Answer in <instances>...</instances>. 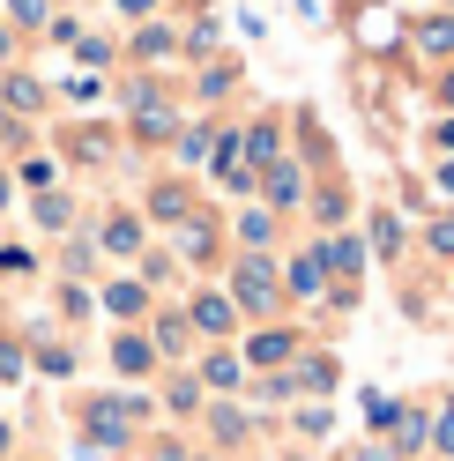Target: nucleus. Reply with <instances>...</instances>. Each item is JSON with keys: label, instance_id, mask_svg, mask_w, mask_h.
<instances>
[{"label": "nucleus", "instance_id": "bb28decb", "mask_svg": "<svg viewBox=\"0 0 454 461\" xmlns=\"http://www.w3.org/2000/svg\"><path fill=\"white\" fill-rule=\"evenodd\" d=\"M365 417H373L380 431H395V417H403V402H387V394H365Z\"/></svg>", "mask_w": 454, "mask_h": 461}, {"label": "nucleus", "instance_id": "c756f323", "mask_svg": "<svg viewBox=\"0 0 454 461\" xmlns=\"http://www.w3.org/2000/svg\"><path fill=\"white\" fill-rule=\"evenodd\" d=\"M23 186H31V194H52V164L31 157V164H23Z\"/></svg>", "mask_w": 454, "mask_h": 461}, {"label": "nucleus", "instance_id": "aec40b11", "mask_svg": "<svg viewBox=\"0 0 454 461\" xmlns=\"http://www.w3.org/2000/svg\"><path fill=\"white\" fill-rule=\"evenodd\" d=\"M38 372H52V380H68V372H75V350H68V342H38Z\"/></svg>", "mask_w": 454, "mask_h": 461}, {"label": "nucleus", "instance_id": "6e6552de", "mask_svg": "<svg viewBox=\"0 0 454 461\" xmlns=\"http://www.w3.org/2000/svg\"><path fill=\"white\" fill-rule=\"evenodd\" d=\"M283 283H291V298H321V291H328V268H321V253H298Z\"/></svg>", "mask_w": 454, "mask_h": 461}, {"label": "nucleus", "instance_id": "f257e3e1", "mask_svg": "<svg viewBox=\"0 0 454 461\" xmlns=\"http://www.w3.org/2000/svg\"><path fill=\"white\" fill-rule=\"evenodd\" d=\"M141 417H150V402H141V394H90V402H82V417H75V447L82 454H120Z\"/></svg>", "mask_w": 454, "mask_h": 461}, {"label": "nucleus", "instance_id": "a18cd8bd", "mask_svg": "<svg viewBox=\"0 0 454 461\" xmlns=\"http://www.w3.org/2000/svg\"><path fill=\"white\" fill-rule=\"evenodd\" d=\"M8 447H15V431H8V424H0V461H8Z\"/></svg>", "mask_w": 454, "mask_h": 461}, {"label": "nucleus", "instance_id": "f8f14e48", "mask_svg": "<svg viewBox=\"0 0 454 461\" xmlns=\"http://www.w3.org/2000/svg\"><path fill=\"white\" fill-rule=\"evenodd\" d=\"M31 216H38V230H68V223H75V201L52 186V194H38V201H31Z\"/></svg>", "mask_w": 454, "mask_h": 461}, {"label": "nucleus", "instance_id": "f704fd0d", "mask_svg": "<svg viewBox=\"0 0 454 461\" xmlns=\"http://www.w3.org/2000/svg\"><path fill=\"white\" fill-rule=\"evenodd\" d=\"M0 276H31V253H23V246H0Z\"/></svg>", "mask_w": 454, "mask_h": 461}, {"label": "nucleus", "instance_id": "72a5a7b5", "mask_svg": "<svg viewBox=\"0 0 454 461\" xmlns=\"http://www.w3.org/2000/svg\"><path fill=\"white\" fill-rule=\"evenodd\" d=\"M291 424H298V431H305V439H321V431H328V424H335V417H328V410H298V417H291Z\"/></svg>", "mask_w": 454, "mask_h": 461}, {"label": "nucleus", "instance_id": "ddd939ff", "mask_svg": "<svg viewBox=\"0 0 454 461\" xmlns=\"http://www.w3.org/2000/svg\"><path fill=\"white\" fill-rule=\"evenodd\" d=\"M186 335H194V321H186V312H164L150 342H157V357H179V350H186Z\"/></svg>", "mask_w": 454, "mask_h": 461}, {"label": "nucleus", "instance_id": "9d476101", "mask_svg": "<svg viewBox=\"0 0 454 461\" xmlns=\"http://www.w3.org/2000/svg\"><path fill=\"white\" fill-rule=\"evenodd\" d=\"M298 194H305V171L298 164H268V209H291Z\"/></svg>", "mask_w": 454, "mask_h": 461}, {"label": "nucleus", "instance_id": "6ab92c4d", "mask_svg": "<svg viewBox=\"0 0 454 461\" xmlns=\"http://www.w3.org/2000/svg\"><path fill=\"white\" fill-rule=\"evenodd\" d=\"M209 246H216V230H209V216H194V223H179V253H186V261H202Z\"/></svg>", "mask_w": 454, "mask_h": 461}, {"label": "nucleus", "instance_id": "37998d69", "mask_svg": "<svg viewBox=\"0 0 454 461\" xmlns=\"http://www.w3.org/2000/svg\"><path fill=\"white\" fill-rule=\"evenodd\" d=\"M8 52H15V38H8V23H0V68H8Z\"/></svg>", "mask_w": 454, "mask_h": 461}, {"label": "nucleus", "instance_id": "423d86ee", "mask_svg": "<svg viewBox=\"0 0 454 461\" xmlns=\"http://www.w3.org/2000/svg\"><path fill=\"white\" fill-rule=\"evenodd\" d=\"M97 246H104V253H120V261H127V253H141V216H127V209H120V216H104Z\"/></svg>", "mask_w": 454, "mask_h": 461}, {"label": "nucleus", "instance_id": "c9c22d12", "mask_svg": "<svg viewBox=\"0 0 454 461\" xmlns=\"http://www.w3.org/2000/svg\"><path fill=\"white\" fill-rule=\"evenodd\" d=\"M97 268V246H68V276H90Z\"/></svg>", "mask_w": 454, "mask_h": 461}, {"label": "nucleus", "instance_id": "58836bf2", "mask_svg": "<svg viewBox=\"0 0 454 461\" xmlns=\"http://www.w3.org/2000/svg\"><path fill=\"white\" fill-rule=\"evenodd\" d=\"M112 8H120V15H157L164 0H112Z\"/></svg>", "mask_w": 454, "mask_h": 461}, {"label": "nucleus", "instance_id": "ea45409f", "mask_svg": "<svg viewBox=\"0 0 454 461\" xmlns=\"http://www.w3.org/2000/svg\"><path fill=\"white\" fill-rule=\"evenodd\" d=\"M150 461H186V447H172V439H164V447H157Z\"/></svg>", "mask_w": 454, "mask_h": 461}, {"label": "nucleus", "instance_id": "c03bdc74", "mask_svg": "<svg viewBox=\"0 0 454 461\" xmlns=\"http://www.w3.org/2000/svg\"><path fill=\"white\" fill-rule=\"evenodd\" d=\"M440 194H454V164H440Z\"/></svg>", "mask_w": 454, "mask_h": 461}, {"label": "nucleus", "instance_id": "4be33fe9", "mask_svg": "<svg viewBox=\"0 0 454 461\" xmlns=\"http://www.w3.org/2000/svg\"><path fill=\"white\" fill-rule=\"evenodd\" d=\"M239 239H246V246H268V239H276V216H268V209H246V216H239Z\"/></svg>", "mask_w": 454, "mask_h": 461}, {"label": "nucleus", "instance_id": "393cba45", "mask_svg": "<svg viewBox=\"0 0 454 461\" xmlns=\"http://www.w3.org/2000/svg\"><path fill=\"white\" fill-rule=\"evenodd\" d=\"M209 431H216L223 447H239V439H246V417H239V410H209Z\"/></svg>", "mask_w": 454, "mask_h": 461}, {"label": "nucleus", "instance_id": "9b49d317", "mask_svg": "<svg viewBox=\"0 0 454 461\" xmlns=\"http://www.w3.org/2000/svg\"><path fill=\"white\" fill-rule=\"evenodd\" d=\"M246 357H253V365H283V357H298V335L268 328V335H253V342H246Z\"/></svg>", "mask_w": 454, "mask_h": 461}, {"label": "nucleus", "instance_id": "2eb2a0df", "mask_svg": "<svg viewBox=\"0 0 454 461\" xmlns=\"http://www.w3.org/2000/svg\"><path fill=\"white\" fill-rule=\"evenodd\" d=\"M150 216H164V223H186V186H172V179H164V186L150 194Z\"/></svg>", "mask_w": 454, "mask_h": 461}, {"label": "nucleus", "instance_id": "b1692460", "mask_svg": "<svg viewBox=\"0 0 454 461\" xmlns=\"http://www.w3.org/2000/svg\"><path fill=\"white\" fill-rule=\"evenodd\" d=\"M172 45H179V38H172V31H164V23H150V31H141V38H134V52H141V60H164V52H172Z\"/></svg>", "mask_w": 454, "mask_h": 461}, {"label": "nucleus", "instance_id": "c85d7f7f", "mask_svg": "<svg viewBox=\"0 0 454 461\" xmlns=\"http://www.w3.org/2000/svg\"><path fill=\"white\" fill-rule=\"evenodd\" d=\"M298 387H313V394H328V387H335V365H328V357H321V365H305V372H298Z\"/></svg>", "mask_w": 454, "mask_h": 461}, {"label": "nucleus", "instance_id": "dca6fc26", "mask_svg": "<svg viewBox=\"0 0 454 461\" xmlns=\"http://www.w3.org/2000/svg\"><path fill=\"white\" fill-rule=\"evenodd\" d=\"M239 380H246V365H239L232 350H216V357L202 365V387H239Z\"/></svg>", "mask_w": 454, "mask_h": 461}, {"label": "nucleus", "instance_id": "f3484780", "mask_svg": "<svg viewBox=\"0 0 454 461\" xmlns=\"http://www.w3.org/2000/svg\"><path fill=\"white\" fill-rule=\"evenodd\" d=\"M23 372H31V350H23L15 335H0V387H15Z\"/></svg>", "mask_w": 454, "mask_h": 461}, {"label": "nucleus", "instance_id": "f03ea898", "mask_svg": "<svg viewBox=\"0 0 454 461\" xmlns=\"http://www.w3.org/2000/svg\"><path fill=\"white\" fill-rule=\"evenodd\" d=\"M232 298H239L246 312H268V305H276V268L246 253V261H239V276H232Z\"/></svg>", "mask_w": 454, "mask_h": 461}, {"label": "nucleus", "instance_id": "de8ad7c7", "mask_svg": "<svg viewBox=\"0 0 454 461\" xmlns=\"http://www.w3.org/2000/svg\"><path fill=\"white\" fill-rule=\"evenodd\" d=\"M440 97H447V104H454V68H447V82H440Z\"/></svg>", "mask_w": 454, "mask_h": 461}, {"label": "nucleus", "instance_id": "49530a36", "mask_svg": "<svg viewBox=\"0 0 454 461\" xmlns=\"http://www.w3.org/2000/svg\"><path fill=\"white\" fill-rule=\"evenodd\" d=\"M365 461H395V454H387V447H365Z\"/></svg>", "mask_w": 454, "mask_h": 461}, {"label": "nucleus", "instance_id": "473e14b6", "mask_svg": "<svg viewBox=\"0 0 454 461\" xmlns=\"http://www.w3.org/2000/svg\"><path fill=\"white\" fill-rule=\"evenodd\" d=\"M232 82H239V68H209V75H202V97H223Z\"/></svg>", "mask_w": 454, "mask_h": 461}, {"label": "nucleus", "instance_id": "4468645a", "mask_svg": "<svg viewBox=\"0 0 454 461\" xmlns=\"http://www.w3.org/2000/svg\"><path fill=\"white\" fill-rule=\"evenodd\" d=\"M313 253H321V268H343V276L365 268V246H358V239H328V246H313Z\"/></svg>", "mask_w": 454, "mask_h": 461}, {"label": "nucleus", "instance_id": "e433bc0d", "mask_svg": "<svg viewBox=\"0 0 454 461\" xmlns=\"http://www.w3.org/2000/svg\"><path fill=\"white\" fill-rule=\"evenodd\" d=\"M60 312H68V321H82V312H90V291H75V283H68V291H60Z\"/></svg>", "mask_w": 454, "mask_h": 461}, {"label": "nucleus", "instance_id": "5701e85b", "mask_svg": "<svg viewBox=\"0 0 454 461\" xmlns=\"http://www.w3.org/2000/svg\"><path fill=\"white\" fill-rule=\"evenodd\" d=\"M164 410H202V380H172V387H164Z\"/></svg>", "mask_w": 454, "mask_h": 461}, {"label": "nucleus", "instance_id": "4c0bfd02", "mask_svg": "<svg viewBox=\"0 0 454 461\" xmlns=\"http://www.w3.org/2000/svg\"><path fill=\"white\" fill-rule=\"evenodd\" d=\"M432 253H454V216H440V223H432Z\"/></svg>", "mask_w": 454, "mask_h": 461}, {"label": "nucleus", "instance_id": "7ed1b4c3", "mask_svg": "<svg viewBox=\"0 0 454 461\" xmlns=\"http://www.w3.org/2000/svg\"><path fill=\"white\" fill-rule=\"evenodd\" d=\"M112 372H120V380H141V372H157V342H150V335H134V328H120V335H112Z\"/></svg>", "mask_w": 454, "mask_h": 461}, {"label": "nucleus", "instance_id": "412c9836", "mask_svg": "<svg viewBox=\"0 0 454 461\" xmlns=\"http://www.w3.org/2000/svg\"><path fill=\"white\" fill-rule=\"evenodd\" d=\"M417 45H424V52H454V15H432V23H417Z\"/></svg>", "mask_w": 454, "mask_h": 461}, {"label": "nucleus", "instance_id": "1a4fd4ad", "mask_svg": "<svg viewBox=\"0 0 454 461\" xmlns=\"http://www.w3.org/2000/svg\"><path fill=\"white\" fill-rule=\"evenodd\" d=\"M172 127H179V120H172V104H164V97H157V104H134V134H141V141H172Z\"/></svg>", "mask_w": 454, "mask_h": 461}, {"label": "nucleus", "instance_id": "7c9ffc66", "mask_svg": "<svg viewBox=\"0 0 454 461\" xmlns=\"http://www.w3.org/2000/svg\"><path fill=\"white\" fill-rule=\"evenodd\" d=\"M373 246L395 253V246H403V223H395V216H373Z\"/></svg>", "mask_w": 454, "mask_h": 461}, {"label": "nucleus", "instance_id": "39448f33", "mask_svg": "<svg viewBox=\"0 0 454 461\" xmlns=\"http://www.w3.org/2000/svg\"><path fill=\"white\" fill-rule=\"evenodd\" d=\"M186 321L202 328V335H232V321H239V305H232V298H216V291H202V298H194V312H186Z\"/></svg>", "mask_w": 454, "mask_h": 461}, {"label": "nucleus", "instance_id": "79ce46f5", "mask_svg": "<svg viewBox=\"0 0 454 461\" xmlns=\"http://www.w3.org/2000/svg\"><path fill=\"white\" fill-rule=\"evenodd\" d=\"M432 141H440V149H454V120H440V134H432Z\"/></svg>", "mask_w": 454, "mask_h": 461}, {"label": "nucleus", "instance_id": "a19ab883", "mask_svg": "<svg viewBox=\"0 0 454 461\" xmlns=\"http://www.w3.org/2000/svg\"><path fill=\"white\" fill-rule=\"evenodd\" d=\"M440 447H447V454H454V410H447V417H440Z\"/></svg>", "mask_w": 454, "mask_h": 461}, {"label": "nucleus", "instance_id": "a878e982", "mask_svg": "<svg viewBox=\"0 0 454 461\" xmlns=\"http://www.w3.org/2000/svg\"><path fill=\"white\" fill-rule=\"evenodd\" d=\"M172 149H179V164H202V157H209V127H186Z\"/></svg>", "mask_w": 454, "mask_h": 461}, {"label": "nucleus", "instance_id": "09e8293b", "mask_svg": "<svg viewBox=\"0 0 454 461\" xmlns=\"http://www.w3.org/2000/svg\"><path fill=\"white\" fill-rule=\"evenodd\" d=\"M8 194H15V186H8V171H0V209H8Z\"/></svg>", "mask_w": 454, "mask_h": 461}, {"label": "nucleus", "instance_id": "20e7f679", "mask_svg": "<svg viewBox=\"0 0 454 461\" xmlns=\"http://www.w3.org/2000/svg\"><path fill=\"white\" fill-rule=\"evenodd\" d=\"M104 312H112V321H141V312H150V283H141V276L104 283Z\"/></svg>", "mask_w": 454, "mask_h": 461}, {"label": "nucleus", "instance_id": "cd10ccee", "mask_svg": "<svg viewBox=\"0 0 454 461\" xmlns=\"http://www.w3.org/2000/svg\"><path fill=\"white\" fill-rule=\"evenodd\" d=\"M75 60H82V68H90V75H97V68L112 60V45H104V38H75Z\"/></svg>", "mask_w": 454, "mask_h": 461}, {"label": "nucleus", "instance_id": "0eeeda50", "mask_svg": "<svg viewBox=\"0 0 454 461\" xmlns=\"http://www.w3.org/2000/svg\"><path fill=\"white\" fill-rule=\"evenodd\" d=\"M0 112H45V82L38 75H8L0 82Z\"/></svg>", "mask_w": 454, "mask_h": 461}, {"label": "nucleus", "instance_id": "a211bd4d", "mask_svg": "<svg viewBox=\"0 0 454 461\" xmlns=\"http://www.w3.org/2000/svg\"><path fill=\"white\" fill-rule=\"evenodd\" d=\"M8 23H15V31H45V23H52V0H8Z\"/></svg>", "mask_w": 454, "mask_h": 461}, {"label": "nucleus", "instance_id": "2f4dec72", "mask_svg": "<svg viewBox=\"0 0 454 461\" xmlns=\"http://www.w3.org/2000/svg\"><path fill=\"white\" fill-rule=\"evenodd\" d=\"M45 38H52V45H75V38H82V23H75V15H52V23H45Z\"/></svg>", "mask_w": 454, "mask_h": 461}]
</instances>
